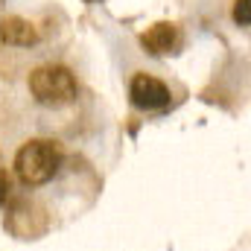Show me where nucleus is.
Returning <instances> with one entry per match:
<instances>
[{
  "instance_id": "1",
  "label": "nucleus",
  "mask_w": 251,
  "mask_h": 251,
  "mask_svg": "<svg viewBox=\"0 0 251 251\" xmlns=\"http://www.w3.org/2000/svg\"><path fill=\"white\" fill-rule=\"evenodd\" d=\"M62 167V152L53 140H29L15 155V173L24 184H47Z\"/></svg>"
},
{
  "instance_id": "2",
  "label": "nucleus",
  "mask_w": 251,
  "mask_h": 251,
  "mask_svg": "<svg viewBox=\"0 0 251 251\" xmlns=\"http://www.w3.org/2000/svg\"><path fill=\"white\" fill-rule=\"evenodd\" d=\"M76 91H79L76 76L62 64H47L29 73V94L41 105H64L76 100Z\"/></svg>"
},
{
  "instance_id": "3",
  "label": "nucleus",
  "mask_w": 251,
  "mask_h": 251,
  "mask_svg": "<svg viewBox=\"0 0 251 251\" xmlns=\"http://www.w3.org/2000/svg\"><path fill=\"white\" fill-rule=\"evenodd\" d=\"M128 100L140 111H161V108L170 105L173 97H170V88L161 79L146 76V73H137L131 79V85H128Z\"/></svg>"
},
{
  "instance_id": "4",
  "label": "nucleus",
  "mask_w": 251,
  "mask_h": 251,
  "mask_svg": "<svg viewBox=\"0 0 251 251\" xmlns=\"http://www.w3.org/2000/svg\"><path fill=\"white\" fill-rule=\"evenodd\" d=\"M0 41L12 47H32L38 41V29L24 18H6L0 24Z\"/></svg>"
},
{
  "instance_id": "5",
  "label": "nucleus",
  "mask_w": 251,
  "mask_h": 251,
  "mask_svg": "<svg viewBox=\"0 0 251 251\" xmlns=\"http://www.w3.org/2000/svg\"><path fill=\"white\" fill-rule=\"evenodd\" d=\"M140 44L146 53L152 56H161V53H170L176 47V26L173 24H155L149 32L140 35Z\"/></svg>"
},
{
  "instance_id": "6",
  "label": "nucleus",
  "mask_w": 251,
  "mask_h": 251,
  "mask_svg": "<svg viewBox=\"0 0 251 251\" xmlns=\"http://www.w3.org/2000/svg\"><path fill=\"white\" fill-rule=\"evenodd\" d=\"M234 21H237V26H249L251 24L249 0H237V6H234Z\"/></svg>"
},
{
  "instance_id": "7",
  "label": "nucleus",
  "mask_w": 251,
  "mask_h": 251,
  "mask_svg": "<svg viewBox=\"0 0 251 251\" xmlns=\"http://www.w3.org/2000/svg\"><path fill=\"white\" fill-rule=\"evenodd\" d=\"M9 190H12V178H9V173H6V170H0V204L6 201Z\"/></svg>"
}]
</instances>
